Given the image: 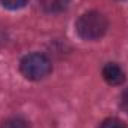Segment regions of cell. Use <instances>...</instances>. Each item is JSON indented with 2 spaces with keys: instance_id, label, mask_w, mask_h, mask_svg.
Returning a JSON list of instances; mask_svg holds the SVG:
<instances>
[{
  "instance_id": "3",
  "label": "cell",
  "mask_w": 128,
  "mask_h": 128,
  "mask_svg": "<svg viewBox=\"0 0 128 128\" xmlns=\"http://www.w3.org/2000/svg\"><path fill=\"white\" fill-rule=\"evenodd\" d=\"M101 76L112 86H118V85H122L125 82V73L121 68V66H118L116 63L104 64V67L101 70Z\"/></svg>"
},
{
  "instance_id": "8",
  "label": "cell",
  "mask_w": 128,
  "mask_h": 128,
  "mask_svg": "<svg viewBox=\"0 0 128 128\" xmlns=\"http://www.w3.org/2000/svg\"><path fill=\"white\" fill-rule=\"evenodd\" d=\"M119 106H121V109L125 112L128 115V86L122 91V94H121V100H119Z\"/></svg>"
},
{
  "instance_id": "4",
  "label": "cell",
  "mask_w": 128,
  "mask_h": 128,
  "mask_svg": "<svg viewBox=\"0 0 128 128\" xmlns=\"http://www.w3.org/2000/svg\"><path fill=\"white\" fill-rule=\"evenodd\" d=\"M39 3L46 14H60L68 8L72 0H39Z\"/></svg>"
},
{
  "instance_id": "2",
  "label": "cell",
  "mask_w": 128,
  "mask_h": 128,
  "mask_svg": "<svg viewBox=\"0 0 128 128\" xmlns=\"http://www.w3.org/2000/svg\"><path fill=\"white\" fill-rule=\"evenodd\" d=\"M20 72L28 80H42L52 72L51 60L40 52H32L21 58L20 61Z\"/></svg>"
},
{
  "instance_id": "6",
  "label": "cell",
  "mask_w": 128,
  "mask_h": 128,
  "mask_svg": "<svg viewBox=\"0 0 128 128\" xmlns=\"http://www.w3.org/2000/svg\"><path fill=\"white\" fill-rule=\"evenodd\" d=\"M28 0H0V4L9 10H18L27 4Z\"/></svg>"
},
{
  "instance_id": "7",
  "label": "cell",
  "mask_w": 128,
  "mask_h": 128,
  "mask_svg": "<svg viewBox=\"0 0 128 128\" xmlns=\"http://www.w3.org/2000/svg\"><path fill=\"white\" fill-rule=\"evenodd\" d=\"M98 128H127V125L118 118H107L100 124Z\"/></svg>"
},
{
  "instance_id": "1",
  "label": "cell",
  "mask_w": 128,
  "mask_h": 128,
  "mask_svg": "<svg viewBox=\"0 0 128 128\" xmlns=\"http://www.w3.org/2000/svg\"><path fill=\"white\" fill-rule=\"evenodd\" d=\"M74 28L84 40H98L107 33L109 20L98 10H88L78 18Z\"/></svg>"
},
{
  "instance_id": "5",
  "label": "cell",
  "mask_w": 128,
  "mask_h": 128,
  "mask_svg": "<svg viewBox=\"0 0 128 128\" xmlns=\"http://www.w3.org/2000/svg\"><path fill=\"white\" fill-rule=\"evenodd\" d=\"M0 128H28V124L22 118H10L6 119Z\"/></svg>"
}]
</instances>
